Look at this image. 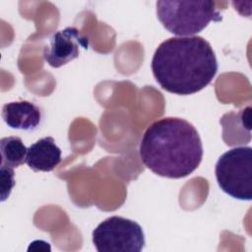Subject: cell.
<instances>
[{
	"mask_svg": "<svg viewBox=\"0 0 252 252\" xmlns=\"http://www.w3.org/2000/svg\"><path fill=\"white\" fill-rule=\"evenodd\" d=\"M151 67L163 90L187 95L200 92L213 81L218 61L213 47L202 36H177L158 46Z\"/></svg>",
	"mask_w": 252,
	"mask_h": 252,
	"instance_id": "cell-1",
	"label": "cell"
},
{
	"mask_svg": "<svg viewBox=\"0 0 252 252\" xmlns=\"http://www.w3.org/2000/svg\"><path fill=\"white\" fill-rule=\"evenodd\" d=\"M139 155L154 173L177 179L197 169L203 158V145L191 123L178 117H164L147 128Z\"/></svg>",
	"mask_w": 252,
	"mask_h": 252,
	"instance_id": "cell-2",
	"label": "cell"
},
{
	"mask_svg": "<svg viewBox=\"0 0 252 252\" xmlns=\"http://www.w3.org/2000/svg\"><path fill=\"white\" fill-rule=\"evenodd\" d=\"M157 15L169 32L179 36L199 33L212 21L221 20L213 1L160 0L157 2Z\"/></svg>",
	"mask_w": 252,
	"mask_h": 252,
	"instance_id": "cell-3",
	"label": "cell"
},
{
	"mask_svg": "<svg viewBox=\"0 0 252 252\" xmlns=\"http://www.w3.org/2000/svg\"><path fill=\"white\" fill-rule=\"evenodd\" d=\"M220 188L230 197L242 201L252 199V149L236 147L222 154L216 163Z\"/></svg>",
	"mask_w": 252,
	"mask_h": 252,
	"instance_id": "cell-4",
	"label": "cell"
},
{
	"mask_svg": "<svg viewBox=\"0 0 252 252\" xmlns=\"http://www.w3.org/2000/svg\"><path fill=\"white\" fill-rule=\"evenodd\" d=\"M93 243L98 252H140L145 246V235L136 221L113 216L94 228Z\"/></svg>",
	"mask_w": 252,
	"mask_h": 252,
	"instance_id": "cell-5",
	"label": "cell"
},
{
	"mask_svg": "<svg viewBox=\"0 0 252 252\" xmlns=\"http://www.w3.org/2000/svg\"><path fill=\"white\" fill-rule=\"evenodd\" d=\"M89 48V39L74 27L54 32L44 47L43 58L53 68H59L79 57L81 49Z\"/></svg>",
	"mask_w": 252,
	"mask_h": 252,
	"instance_id": "cell-6",
	"label": "cell"
},
{
	"mask_svg": "<svg viewBox=\"0 0 252 252\" xmlns=\"http://www.w3.org/2000/svg\"><path fill=\"white\" fill-rule=\"evenodd\" d=\"M1 115L4 122L10 128L26 131L36 129L42 118L40 108L29 100L5 103Z\"/></svg>",
	"mask_w": 252,
	"mask_h": 252,
	"instance_id": "cell-7",
	"label": "cell"
},
{
	"mask_svg": "<svg viewBox=\"0 0 252 252\" xmlns=\"http://www.w3.org/2000/svg\"><path fill=\"white\" fill-rule=\"evenodd\" d=\"M61 150L52 137H44L28 148L26 162L34 171H51L61 162Z\"/></svg>",
	"mask_w": 252,
	"mask_h": 252,
	"instance_id": "cell-8",
	"label": "cell"
},
{
	"mask_svg": "<svg viewBox=\"0 0 252 252\" xmlns=\"http://www.w3.org/2000/svg\"><path fill=\"white\" fill-rule=\"evenodd\" d=\"M1 166L15 168L26 161L28 149L17 136L5 137L0 141Z\"/></svg>",
	"mask_w": 252,
	"mask_h": 252,
	"instance_id": "cell-9",
	"label": "cell"
},
{
	"mask_svg": "<svg viewBox=\"0 0 252 252\" xmlns=\"http://www.w3.org/2000/svg\"><path fill=\"white\" fill-rule=\"evenodd\" d=\"M14 168H10V167H5V166H1L0 167V171H1V201H5L14 185H15V180H14Z\"/></svg>",
	"mask_w": 252,
	"mask_h": 252,
	"instance_id": "cell-10",
	"label": "cell"
},
{
	"mask_svg": "<svg viewBox=\"0 0 252 252\" xmlns=\"http://www.w3.org/2000/svg\"><path fill=\"white\" fill-rule=\"evenodd\" d=\"M29 251L31 250H35V251H50V245L48 242L46 241H43V240H34L32 241L29 248H28Z\"/></svg>",
	"mask_w": 252,
	"mask_h": 252,
	"instance_id": "cell-11",
	"label": "cell"
}]
</instances>
